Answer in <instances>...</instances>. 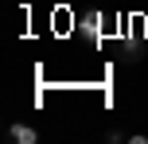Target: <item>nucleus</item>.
<instances>
[{
    "instance_id": "1",
    "label": "nucleus",
    "mask_w": 148,
    "mask_h": 144,
    "mask_svg": "<svg viewBox=\"0 0 148 144\" xmlns=\"http://www.w3.org/2000/svg\"><path fill=\"white\" fill-rule=\"evenodd\" d=\"M78 31L86 39H101L105 35V12H101V8H90V12L78 20Z\"/></svg>"
},
{
    "instance_id": "2",
    "label": "nucleus",
    "mask_w": 148,
    "mask_h": 144,
    "mask_svg": "<svg viewBox=\"0 0 148 144\" xmlns=\"http://www.w3.org/2000/svg\"><path fill=\"white\" fill-rule=\"evenodd\" d=\"M12 140H20V144H35L39 132L31 129V125H12Z\"/></svg>"
},
{
    "instance_id": "3",
    "label": "nucleus",
    "mask_w": 148,
    "mask_h": 144,
    "mask_svg": "<svg viewBox=\"0 0 148 144\" xmlns=\"http://www.w3.org/2000/svg\"><path fill=\"white\" fill-rule=\"evenodd\" d=\"M105 140H109V144H125L129 136H125V132H121V129H113V132H105Z\"/></svg>"
}]
</instances>
